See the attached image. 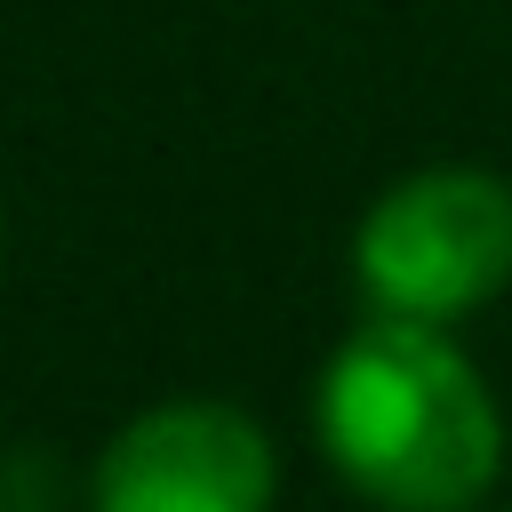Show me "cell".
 I'll use <instances>...</instances> for the list:
<instances>
[{
  "mask_svg": "<svg viewBox=\"0 0 512 512\" xmlns=\"http://www.w3.org/2000/svg\"><path fill=\"white\" fill-rule=\"evenodd\" d=\"M312 424L376 512H472L504 472V408L440 320L352 328L320 368Z\"/></svg>",
  "mask_w": 512,
  "mask_h": 512,
  "instance_id": "cell-1",
  "label": "cell"
},
{
  "mask_svg": "<svg viewBox=\"0 0 512 512\" xmlns=\"http://www.w3.org/2000/svg\"><path fill=\"white\" fill-rule=\"evenodd\" d=\"M352 272L376 312L456 320L512 280V184L496 168H416L352 232Z\"/></svg>",
  "mask_w": 512,
  "mask_h": 512,
  "instance_id": "cell-2",
  "label": "cell"
},
{
  "mask_svg": "<svg viewBox=\"0 0 512 512\" xmlns=\"http://www.w3.org/2000/svg\"><path fill=\"white\" fill-rule=\"evenodd\" d=\"M272 488L264 424L224 400H160L96 456V512H272Z\"/></svg>",
  "mask_w": 512,
  "mask_h": 512,
  "instance_id": "cell-3",
  "label": "cell"
}]
</instances>
